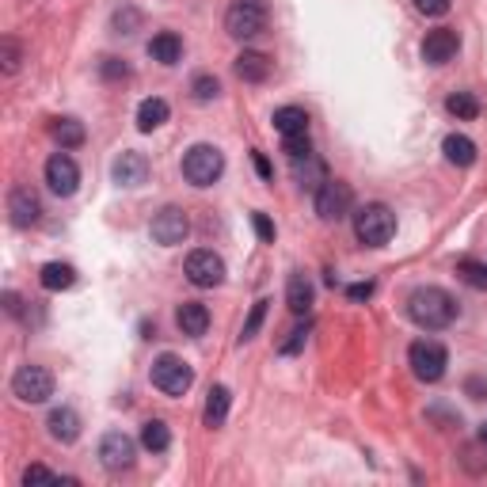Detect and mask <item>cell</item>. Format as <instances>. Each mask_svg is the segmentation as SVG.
<instances>
[{"label": "cell", "instance_id": "cell-1", "mask_svg": "<svg viewBox=\"0 0 487 487\" xmlns=\"http://www.w3.org/2000/svg\"><path fill=\"white\" fill-rule=\"evenodd\" d=\"M408 316H411V324H419L422 331H441V328L453 324L457 301L441 286H419V289H411V298H408Z\"/></svg>", "mask_w": 487, "mask_h": 487}, {"label": "cell", "instance_id": "cell-2", "mask_svg": "<svg viewBox=\"0 0 487 487\" xmlns=\"http://www.w3.org/2000/svg\"><path fill=\"white\" fill-rule=\"evenodd\" d=\"M179 167H183V179L190 187H214L221 179V172H225V153L218 149V145L198 141V145H190V149L183 153Z\"/></svg>", "mask_w": 487, "mask_h": 487}, {"label": "cell", "instance_id": "cell-3", "mask_svg": "<svg viewBox=\"0 0 487 487\" xmlns=\"http://www.w3.org/2000/svg\"><path fill=\"white\" fill-rule=\"evenodd\" d=\"M354 237L366 248H385L396 237V214L385 202H366L354 214Z\"/></svg>", "mask_w": 487, "mask_h": 487}, {"label": "cell", "instance_id": "cell-4", "mask_svg": "<svg viewBox=\"0 0 487 487\" xmlns=\"http://www.w3.org/2000/svg\"><path fill=\"white\" fill-rule=\"evenodd\" d=\"M408 362H411V373L422 380V385H434V380L446 377V366H450V350L438 343V339H419L408 350Z\"/></svg>", "mask_w": 487, "mask_h": 487}, {"label": "cell", "instance_id": "cell-5", "mask_svg": "<svg viewBox=\"0 0 487 487\" xmlns=\"http://www.w3.org/2000/svg\"><path fill=\"white\" fill-rule=\"evenodd\" d=\"M153 385L164 392V396H187L190 385H195V370H190L179 354H160L153 362Z\"/></svg>", "mask_w": 487, "mask_h": 487}, {"label": "cell", "instance_id": "cell-6", "mask_svg": "<svg viewBox=\"0 0 487 487\" xmlns=\"http://www.w3.org/2000/svg\"><path fill=\"white\" fill-rule=\"evenodd\" d=\"M12 396L24 400V404H46L54 396V373L46 366H19L12 373Z\"/></svg>", "mask_w": 487, "mask_h": 487}, {"label": "cell", "instance_id": "cell-7", "mask_svg": "<svg viewBox=\"0 0 487 487\" xmlns=\"http://www.w3.org/2000/svg\"><path fill=\"white\" fill-rule=\"evenodd\" d=\"M183 274H187V282H190V286H198V289H214V286H221V282H225V259L218 256V251L198 248V251H190V256H187Z\"/></svg>", "mask_w": 487, "mask_h": 487}, {"label": "cell", "instance_id": "cell-8", "mask_svg": "<svg viewBox=\"0 0 487 487\" xmlns=\"http://www.w3.org/2000/svg\"><path fill=\"white\" fill-rule=\"evenodd\" d=\"M225 31L232 38H256L259 31H267V8L259 0H237L225 12Z\"/></svg>", "mask_w": 487, "mask_h": 487}, {"label": "cell", "instance_id": "cell-9", "mask_svg": "<svg viewBox=\"0 0 487 487\" xmlns=\"http://www.w3.org/2000/svg\"><path fill=\"white\" fill-rule=\"evenodd\" d=\"M350 206H354V190L343 179H328L316 190V214H320V221H343L350 214Z\"/></svg>", "mask_w": 487, "mask_h": 487}, {"label": "cell", "instance_id": "cell-10", "mask_svg": "<svg viewBox=\"0 0 487 487\" xmlns=\"http://www.w3.org/2000/svg\"><path fill=\"white\" fill-rule=\"evenodd\" d=\"M137 457V446H134V438L130 434H122V431H107L99 438V464L107 472H126L134 464Z\"/></svg>", "mask_w": 487, "mask_h": 487}, {"label": "cell", "instance_id": "cell-11", "mask_svg": "<svg viewBox=\"0 0 487 487\" xmlns=\"http://www.w3.org/2000/svg\"><path fill=\"white\" fill-rule=\"evenodd\" d=\"M149 232H153V240H157V244H164V248H176V244H183V240H187L190 221H187V214H183L179 206H164L160 214L153 218Z\"/></svg>", "mask_w": 487, "mask_h": 487}, {"label": "cell", "instance_id": "cell-12", "mask_svg": "<svg viewBox=\"0 0 487 487\" xmlns=\"http://www.w3.org/2000/svg\"><path fill=\"white\" fill-rule=\"evenodd\" d=\"M46 183H50L54 195H61V198L76 195V187H80V167H76V160H73L69 153H54V157L46 160Z\"/></svg>", "mask_w": 487, "mask_h": 487}, {"label": "cell", "instance_id": "cell-13", "mask_svg": "<svg viewBox=\"0 0 487 487\" xmlns=\"http://www.w3.org/2000/svg\"><path fill=\"white\" fill-rule=\"evenodd\" d=\"M457 50H461V38L453 27H434L422 38V61H427V66H450Z\"/></svg>", "mask_w": 487, "mask_h": 487}, {"label": "cell", "instance_id": "cell-14", "mask_svg": "<svg viewBox=\"0 0 487 487\" xmlns=\"http://www.w3.org/2000/svg\"><path fill=\"white\" fill-rule=\"evenodd\" d=\"M8 214H12L15 228H31L42 218V202H38V195L31 187L19 183V187H12V195H8Z\"/></svg>", "mask_w": 487, "mask_h": 487}, {"label": "cell", "instance_id": "cell-15", "mask_svg": "<svg viewBox=\"0 0 487 487\" xmlns=\"http://www.w3.org/2000/svg\"><path fill=\"white\" fill-rule=\"evenodd\" d=\"M111 176L118 187H141L145 179H149V160H145V153H134V149H126L115 167H111Z\"/></svg>", "mask_w": 487, "mask_h": 487}, {"label": "cell", "instance_id": "cell-16", "mask_svg": "<svg viewBox=\"0 0 487 487\" xmlns=\"http://www.w3.org/2000/svg\"><path fill=\"white\" fill-rule=\"evenodd\" d=\"M46 431L54 441H61V446H69V441L80 438V415L73 408H54L50 419H46Z\"/></svg>", "mask_w": 487, "mask_h": 487}, {"label": "cell", "instance_id": "cell-17", "mask_svg": "<svg viewBox=\"0 0 487 487\" xmlns=\"http://www.w3.org/2000/svg\"><path fill=\"white\" fill-rule=\"evenodd\" d=\"M176 328H179L183 335H190V339L206 335V328H209V309H206L202 301H183L179 312H176Z\"/></svg>", "mask_w": 487, "mask_h": 487}, {"label": "cell", "instance_id": "cell-18", "mask_svg": "<svg viewBox=\"0 0 487 487\" xmlns=\"http://www.w3.org/2000/svg\"><path fill=\"white\" fill-rule=\"evenodd\" d=\"M270 57L267 54H259V50H244L240 57H237V76L244 80V84H263L267 76H270Z\"/></svg>", "mask_w": 487, "mask_h": 487}, {"label": "cell", "instance_id": "cell-19", "mask_svg": "<svg viewBox=\"0 0 487 487\" xmlns=\"http://www.w3.org/2000/svg\"><path fill=\"white\" fill-rule=\"evenodd\" d=\"M167 115H172V107H167V99H160V96L141 99V107H137V130H141V134L160 130V126L167 122Z\"/></svg>", "mask_w": 487, "mask_h": 487}, {"label": "cell", "instance_id": "cell-20", "mask_svg": "<svg viewBox=\"0 0 487 487\" xmlns=\"http://www.w3.org/2000/svg\"><path fill=\"white\" fill-rule=\"evenodd\" d=\"M149 57L160 61V66H176V61L183 57V38H179L176 31H160V35H153V42H149Z\"/></svg>", "mask_w": 487, "mask_h": 487}, {"label": "cell", "instance_id": "cell-21", "mask_svg": "<svg viewBox=\"0 0 487 487\" xmlns=\"http://www.w3.org/2000/svg\"><path fill=\"white\" fill-rule=\"evenodd\" d=\"M441 153H446V160L450 164H457V167H472L476 164V141L472 137H464V134H450L446 141H441Z\"/></svg>", "mask_w": 487, "mask_h": 487}, {"label": "cell", "instance_id": "cell-22", "mask_svg": "<svg viewBox=\"0 0 487 487\" xmlns=\"http://www.w3.org/2000/svg\"><path fill=\"white\" fill-rule=\"evenodd\" d=\"M270 122H274V130H279L282 137L309 134V111H305V107H279Z\"/></svg>", "mask_w": 487, "mask_h": 487}, {"label": "cell", "instance_id": "cell-23", "mask_svg": "<svg viewBox=\"0 0 487 487\" xmlns=\"http://www.w3.org/2000/svg\"><path fill=\"white\" fill-rule=\"evenodd\" d=\"M312 298H316V289H312V282L305 279V274H289V282H286V305H289V312H309L312 309Z\"/></svg>", "mask_w": 487, "mask_h": 487}, {"label": "cell", "instance_id": "cell-24", "mask_svg": "<svg viewBox=\"0 0 487 487\" xmlns=\"http://www.w3.org/2000/svg\"><path fill=\"white\" fill-rule=\"evenodd\" d=\"M228 400H232V392H228L225 385H214V389H209L206 411H202V419H206V427H209V431L225 427V419H228Z\"/></svg>", "mask_w": 487, "mask_h": 487}, {"label": "cell", "instance_id": "cell-25", "mask_svg": "<svg viewBox=\"0 0 487 487\" xmlns=\"http://www.w3.org/2000/svg\"><path fill=\"white\" fill-rule=\"evenodd\" d=\"M38 282H42V289L61 293V289H69L76 282V267L73 263H46L42 274H38Z\"/></svg>", "mask_w": 487, "mask_h": 487}, {"label": "cell", "instance_id": "cell-26", "mask_svg": "<svg viewBox=\"0 0 487 487\" xmlns=\"http://www.w3.org/2000/svg\"><path fill=\"white\" fill-rule=\"evenodd\" d=\"M293 179H298L301 187H309V190H320L328 183V167H324V160H316V157L293 160Z\"/></svg>", "mask_w": 487, "mask_h": 487}, {"label": "cell", "instance_id": "cell-27", "mask_svg": "<svg viewBox=\"0 0 487 487\" xmlns=\"http://www.w3.org/2000/svg\"><path fill=\"white\" fill-rule=\"evenodd\" d=\"M141 446L149 450V453H164L167 446H172V431H167V422L164 419H149L141 427Z\"/></svg>", "mask_w": 487, "mask_h": 487}, {"label": "cell", "instance_id": "cell-28", "mask_svg": "<svg viewBox=\"0 0 487 487\" xmlns=\"http://www.w3.org/2000/svg\"><path fill=\"white\" fill-rule=\"evenodd\" d=\"M50 134H54V141L61 145V149H76V145H84V126L76 118H57L50 126Z\"/></svg>", "mask_w": 487, "mask_h": 487}, {"label": "cell", "instance_id": "cell-29", "mask_svg": "<svg viewBox=\"0 0 487 487\" xmlns=\"http://www.w3.org/2000/svg\"><path fill=\"white\" fill-rule=\"evenodd\" d=\"M446 111H450L453 118H461V122H472V118L480 115V99H476L472 92H453V96L446 99Z\"/></svg>", "mask_w": 487, "mask_h": 487}, {"label": "cell", "instance_id": "cell-30", "mask_svg": "<svg viewBox=\"0 0 487 487\" xmlns=\"http://www.w3.org/2000/svg\"><path fill=\"white\" fill-rule=\"evenodd\" d=\"M457 279H461L464 286H472V289L487 293V267L476 263V259H457Z\"/></svg>", "mask_w": 487, "mask_h": 487}, {"label": "cell", "instance_id": "cell-31", "mask_svg": "<svg viewBox=\"0 0 487 487\" xmlns=\"http://www.w3.org/2000/svg\"><path fill=\"white\" fill-rule=\"evenodd\" d=\"M190 96H195L198 103L218 99V96H221V80H218L214 73H198L195 80H190Z\"/></svg>", "mask_w": 487, "mask_h": 487}, {"label": "cell", "instance_id": "cell-32", "mask_svg": "<svg viewBox=\"0 0 487 487\" xmlns=\"http://www.w3.org/2000/svg\"><path fill=\"white\" fill-rule=\"evenodd\" d=\"M282 153H286L289 160H305V157H312V141H309V134L282 137Z\"/></svg>", "mask_w": 487, "mask_h": 487}, {"label": "cell", "instance_id": "cell-33", "mask_svg": "<svg viewBox=\"0 0 487 487\" xmlns=\"http://www.w3.org/2000/svg\"><path fill=\"white\" fill-rule=\"evenodd\" d=\"M137 24H141V12H137V8L126 5V8L115 12V31H118V35H134Z\"/></svg>", "mask_w": 487, "mask_h": 487}, {"label": "cell", "instance_id": "cell-34", "mask_svg": "<svg viewBox=\"0 0 487 487\" xmlns=\"http://www.w3.org/2000/svg\"><path fill=\"white\" fill-rule=\"evenodd\" d=\"M267 305L270 301H256V305H251V316H248V324H244V343H248V339H256V331H259V324H263V316H267Z\"/></svg>", "mask_w": 487, "mask_h": 487}, {"label": "cell", "instance_id": "cell-35", "mask_svg": "<svg viewBox=\"0 0 487 487\" xmlns=\"http://www.w3.org/2000/svg\"><path fill=\"white\" fill-rule=\"evenodd\" d=\"M450 8H453V0H415V12H419V15H431V19L446 15Z\"/></svg>", "mask_w": 487, "mask_h": 487}, {"label": "cell", "instance_id": "cell-36", "mask_svg": "<svg viewBox=\"0 0 487 487\" xmlns=\"http://www.w3.org/2000/svg\"><path fill=\"white\" fill-rule=\"evenodd\" d=\"M99 73L107 76V80H126V76H130V66H126V61H118V57H103Z\"/></svg>", "mask_w": 487, "mask_h": 487}, {"label": "cell", "instance_id": "cell-37", "mask_svg": "<svg viewBox=\"0 0 487 487\" xmlns=\"http://www.w3.org/2000/svg\"><path fill=\"white\" fill-rule=\"evenodd\" d=\"M0 50H5V73H15L19 69V57H24L19 42L15 38H5V42H0Z\"/></svg>", "mask_w": 487, "mask_h": 487}, {"label": "cell", "instance_id": "cell-38", "mask_svg": "<svg viewBox=\"0 0 487 487\" xmlns=\"http://www.w3.org/2000/svg\"><path fill=\"white\" fill-rule=\"evenodd\" d=\"M305 339H309V324H305V328H293L289 339H286V343H282L279 350H282V354H298V350L305 347Z\"/></svg>", "mask_w": 487, "mask_h": 487}, {"label": "cell", "instance_id": "cell-39", "mask_svg": "<svg viewBox=\"0 0 487 487\" xmlns=\"http://www.w3.org/2000/svg\"><path fill=\"white\" fill-rule=\"evenodd\" d=\"M251 225H256V237H259L263 244L274 240V221H270L267 214H251Z\"/></svg>", "mask_w": 487, "mask_h": 487}, {"label": "cell", "instance_id": "cell-40", "mask_svg": "<svg viewBox=\"0 0 487 487\" xmlns=\"http://www.w3.org/2000/svg\"><path fill=\"white\" fill-rule=\"evenodd\" d=\"M35 480H57L50 469H42V464H31V469L24 472V483H35Z\"/></svg>", "mask_w": 487, "mask_h": 487}, {"label": "cell", "instance_id": "cell-41", "mask_svg": "<svg viewBox=\"0 0 487 487\" xmlns=\"http://www.w3.org/2000/svg\"><path fill=\"white\" fill-rule=\"evenodd\" d=\"M373 293V282H358V286H347V298H354V301H366Z\"/></svg>", "mask_w": 487, "mask_h": 487}, {"label": "cell", "instance_id": "cell-42", "mask_svg": "<svg viewBox=\"0 0 487 487\" xmlns=\"http://www.w3.org/2000/svg\"><path fill=\"white\" fill-rule=\"evenodd\" d=\"M251 160H256V172H259L263 179H270V176H274V172H270V160H267V157H263L259 149H256V153H251Z\"/></svg>", "mask_w": 487, "mask_h": 487}, {"label": "cell", "instance_id": "cell-43", "mask_svg": "<svg viewBox=\"0 0 487 487\" xmlns=\"http://www.w3.org/2000/svg\"><path fill=\"white\" fill-rule=\"evenodd\" d=\"M5 305H8V312H12V316L24 312V301H19V293H12V289L5 293Z\"/></svg>", "mask_w": 487, "mask_h": 487}, {"label": "cell", "instance_id": "cell-44", "mask_svg": "<svg viewBox=\"0 0 487 487\" xmlns=\"http://www.w3.org/2000/svg\"><path fill=\"white\" fill-rule=\"evenodd\" d=\"M480 441H483V446H487V422H483V431H480Z\"/></svg>", "mask_w": 487, "mask_h": 487}]
</instances>
